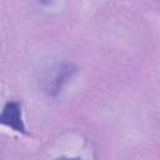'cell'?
I'll return each mask as SVG.
<instances>
[{
    "mask_svg": "<svg viewBox=\"0 0 160 160\" xmlns=\"http://www.w3.org/2000/svg\"><path fill=\"white\" fill-rule=\"evenodd\" d=\"M0 120L4 125L11 128L18 132H25V125L21 118V106L16 101H9L5 104Z\"/></svg>",
    "mask_w": 160,
    "mask_h": 160,
    "instance_id": "obj_1",
    "label": "cell"
},
{
    "mask_svg": "<svg viewBox=\"0 0 160 160\" xmlns=\"http://www.w3.org/2000/svg\"><path fill=\"white\" fill-rule=\"evenodd\" d=\"M74 71L75 69L72 68V65H69V64L60 65L58 69H55L54 74L46 79V86H45L46 91L51 95L59 94L62 86L66 84V81L71 78Z\"/></svg>",
    "mask_w": 160,
    "mask_h": 160,
    "instance_id": "obj_2",
    "label": "cell"
}]
</instances>
